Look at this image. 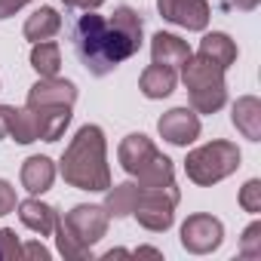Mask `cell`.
I'll use <instances>...</instances> for the list:
<instances>
[{
	"instance_id": "1",
	"label": "cell",
	"mask_w": 261,
	"mask_h": 261,
	"mask_svg": "<svg viewBox=\"0 0 261 261\" xmlns=\"http://www.w3.org/2000/svg\"><path fill=\"white\" fill-rule=\"evenodd\" d=\"M74 53L92 77H105L114 68H120L126 59H133L139 46L111 19L98 16L95 10H83V16L74 25Z\"/></svg>"
},
{
	"instance_id": "2",
	"label": "cell",
	"mask_w": 261,
	"mask_h": 261,
	"mask_svg": "<svg viewBox=\"0 0 261 261\" xmlns=\"http://www.w3.org/2000/svg\"><path fill=\"white\" fill-rule=\"evenodd\" d=\"M108 145L101 126L86 123L77 129V136L65 148L62 157V178L77 191H108L111 188V169H108Z\"/></svg>"
},
{
	"instance_id": "3",
	"label": "cell",
	"mask_w": 261,
	"mask_h": 261,
	"mask_svg": "<svg viewBox=\"0 0 261 261\" xmlns=\"http://www.w3.org/2000/svg\"><path fill=\"white\" fill-rule=\"evenodd\" d=\"M108 221L111 215L105 212V206L95 203H80L71 212H65V218H59L56 224V246L65 258H92V246L108 233Z\"/></svg>"
},
{
	"instance_id": "4",
	"label": "cell",
	"mask_w": 261,
	"mask_h": 261,
	"mask_svg": "<svg viewBox=\"0 0 261 261\" xmlns=\"http://www.w3.org/2000/svg\"><path fill=\"white\" fill-rule=\"evenodd\" d=\"M181 80L188 86L191 95V108L197 114H215L224 108L227 101V83H224V68L212 65L209 59H203L200 53L181 65Z\"/></svg>"
},
{
	"instance_id": "5",
	"label": "cell",
	"mask_w": 261,
	"mask_h": 261,
	"mask_svg": "<svg viewBox=\"0 0 261 261\" xmlns=\"http://www.w3.org/2000/svg\"><path fill=\"white\" fill-rule=\"evenodd\" d=\"M237 169H240V148L233 142H224V139L209 142L203 148H194L188 154V160H185L188 178L194 185H200V188H212L221 178L233 175Z\"/></svg>"
},
{
	"instance_id": "6",
	"label": "cell",
	"mask_w": 261,
	"mask_h": 261,
	"mask_svg": "<svg viewBox=\"0 0 261 261\" xmlns=\"http://www.w3.org/2000/svg\"><path fill=\"white\" fill-rule=\"evenodd\" d=\"M178 200H181V194H178L175 185H169V188H139V203H136L133 215L139 218V224L145 230L163 233L175 221Z\"/></svg>"
},
{
	"instance_id": "7",
	"label": "cell",
	"mask_w": 261,
	"mask_h": 261,
	"mask_svg": "<svg viewBox=\"0 0 261 261\" xmlns=\"http://www.w3.org/2000/svg\"><path fill=\"white\" fill-rule=\"evenodd\" d=\"M221 240H224V224L215 215L197 212L188 215V221L181 224V246L191 255H209L221 246Z\"/></svg>"
},
{
	"instance_id": "8",
	"label": "cell",
	"mask_w": 261,
	"mask_h": 261,
	"mask_svg": "<svg viewBox=\"0 0 261 261\" xmlns=\"http://www.w3.org/2000/svg\"><path fill=\"white\" fill-rule=\"evenodd\" d=\"M157 133L163 142L175 148H188L191 142L200 139V117L194 108H172L157 120Z\"/></svg>"
},
{
	"instance_id": "9",
	"label": "cell",
	"mask_w": 261,
	"mask_h": 261,
	"mask_svg": "<svg viewBox=\"0 0 261 261\" xmlns=\"http://www.w3.org/2000/svg\"><path fill=\"white\" fill-rule=\"evenodd\" d=\"M157 10L166 22H172L185 31H203L212 16L206 0H157Z\"/></svg>"
},
{
	"instance_id": "10",
	"label": "cell",
	"mask_w": 261,
	"mask_h": 261,
	"mask_svg": "<svg viewBox=\"0 0 261 261\" xmlns=\"http://www.w3.org/2000/svg\"><path fill=\"white\" fill-rule=\"evenodd\" d=\"M34 111L37 123V142H59L65 129L71 126V108L68 105H28Z\"/></svg>"
},
{
	"instance_id": "11",
	"label": "cell",
	"mask_w": 261,
	"mask_h": 261,
	"mask_svg": "<svg viewBox=\"0 0 261 261\" xmlns=\"http://www.w3.org/2000/svg\"><path fill=\"white\" fill-rule=\"evenodd\" d=\"M77 101V86L62 77H40L28 89V105H68L74 108Z\"/></svg>"
},
{
	"instance_id": "12",
	"label": "cell",
	"mask_w": 261,
	"mask_h": 261,
	"mask_svg": "<svg viewBox=\"0 0 261 261\" xmlns=\"http://www.w3.org/2000/svg\"><path fill=\"white\" fill-rule=\"evenodd\" d=\"M154 154H157V148L145 133H129L117 148V160H120L123 172H129V175H136Z\"/></svg>"
},
{
	"instance_id": "13",
	"label": "cell",
	"mask_w": 261,
	"mask_h": 261,
	"mask_svg": "<svg viewBox=\"0 0 261 261\" xmlns=\"http://www.w3.org/2000/svg\"><path fill=\"white\" fill-rule=\"evenodd\" d=\"M19 178H22V188L31 194V197H40V194H46L49 188H53V181H56V163L49 160V157H28L25 163H22V172H19Z\"/></svg>"
},
{
	"instance_id": "14",
	"label": "cell",
	"mask_w": 261,
	"mask_h": 261,
	"mask_svg": "<svg viewBox=\"0 0 261 261\" xmlns=\"http://www.w3.org/2000/svg\"><path fill=\"white\" fill-rule=\"evenodd\" d=\"M16 209H19V218H22V224H25L28 230H34V233H40V237L56 233V224H59L56 206L40 203L37 197H31V200H22Z\"/></svg>"
},
{
	"instance_id": "15",
	"label": "cell",
	"mask_w": 261,
	"mask_h": 261,
	"mask_svg": "<svg viewBox=\"0 0 261 261\" xmlns=\"http://www.w3.org/2000/svg\"><path fill=\"white\" fill-rule=\"evenodd\" d=\"M175 83H178V74L175 68H166V65H148L139 77V89L145 98H166L175 92Z\"/></svg>"
},
{
	"instance_id": "16",
	"label": "cell",
	"mask_w": 261,
	"mask_h": 261,
	"mask_svg": "<svg viewBox=\"0 0 261 261\" xmlns=\"http://www.w3.org/2000/svg\"><path fill=\"white\" fill-rule=\"evenodd\" d=\"M237 133H243L249 142H261V101L255 95H243L233 101V114H230Z\"/></svg>"
},
{
	"instance_id": "17",
	"label": "cell",
	"mask_w": 261,
	"mask_h": 261,
	"mask_svg": "<svg viewBox=\"0 0 261 261\" xmlns=\"http://www.w3.org/2000/svg\"><path fill=\"white\" fill-rule=\"evenodd\" d=\"M151 56H154V62H157V65L181 68V65L191 59V46H188L181 37L160 31V34H154V40H151Z\"/></svg>"
},
{
	"instance_id": "18",
	"label": "cell",
	"mask_w": 261,
	"mask_h": 261,
	"mask_svg": "<svg viewBox=\"0 0 261 261\" xmlns=\"http://www.w3.org/2000/svg\"><path fill=\"white\" fill-rule=\"evenodd\" d=\"M136 203H139V185L136 181H123V185H114V188L105 191L101 206H105V212L111 218H129L133 209H136Z\"/></svg>"
},
{
	"instance_id": "19",
	"label": "cell",
	"mask_w": 261,
	"mask_h": 261,
	"mask_svg": "<svg viewBox=\"0 0 261 261\" xmlns=\"http://www.w3.org/2000/svg\"><path fill=\"white\" fill-rule=\"evenodd\" d=\"M59 31H62V16H59V10H53V7H40V10L31 13L28 22H25V40H31V43L53 40Z\"/></svg>"
},
{
	"instance_id": "20",
	"label": "cell",
	"mask_w": 261,
	"mask_h": 261,
	"mask_svg": "<svg viewBox=\"0 0 261 261\" xmlns=\"http://www.w3.org/2000/svg\"><path fill=\"white\" fill-rule=\"evenodd\" d=\"M200 56L227 71V68L237 62V43H233L224 31H212V34H206V37L200 40Z\"/></svg>"
},
{
	"instance_id": "21",
	"label": "cell",
	"mask_w": 261,
	"mask_h": 261,
	"mask_svg": "<svg viewBox=\"0 0 261 261\" xmlns=\"http://www.w3.org/2000/svg\"><path fill=\"white\" fill-rule=\"evenodd\" d=\"M136 178H139V188H169V185H175V166H172V160L169 157H163L160 151L136 172Z\"/></svg>"
},
{
	"instance_id": "22",
	"label": "cell",
	"mask_w": 261,
	"mask_h": 261,
	"mask_svg": "<svg viewBox=\"0 0 261 261\" xmlns=\"http://www.w3.org/2000/svg\"><path fill=\"white\" fill-rule=\"evenodd\" d=\"M31 68L40 77H59V68H62V49H59V43H53V40L34 43V49H31Z\"/></svg>"
},
{
	"instance_id": "23",
	"label": "cell",
	"mask_w": 261,
	"mask_h": 261,
	"mask_svg": "<svg viewBox=\"0 0 261 261\" xmlns=\"http://www.w3.org/2000/svg\"><path fill=\"white\" fill-rule=\"evenodd\" d=\"M10 139H16L19 145H31L37 142V123H34V111L25 105V108H13V117H10Z\"/></svg>"
},
{
	"instance_id": "24",
	"label": "cell",
	"mask_w": 261,
	"mask_h": 261,
	"mask_svg": "<svg viewBox=\"0 0 261 261\" xmlns=\"http://www.w3.org/2000/svg\"><path fill=\"white\" fill-rule=\"evenodd\" d=\"M240 255H243V258H261V224H258V221H252V224L243 230Z\"/></svg>"
},
{
	"instance_id": "25",
	"label": "cell",
	"mask_w": 261,
	"mask_h": 261,
	"mask_svg": "<svg viewBox=\"0 0 261 261\" xmlns=\"http://www.w3.org/2000/svg\"><path fill=\"white\" fill-rule=\"evenodd\" d=\"M240 206L252 215L261 212V181L258 178H249L243 188H240Z\"/></svg>"
},
{
	"instance_id": "26",
	"label": "cell",
	"mask_w": 261,
	"mask_h": 261,
	"mask_svg": "<svg viewBox=\"0 0 261 261\" xmlns=\"http://www.w3.org/2000/svg\"><path fill=\"white\" fill-rule=\"evenodd\" d=\"M0 258H22V243L13 227L0 230Z\"/></svg>"
},
{
	"instance_id": "27",
	"label": "cell",
	"mask_w": 261,
	"mask_h": 261,
	"mask_svg": "<svg viewBox=\"0 0 261 261\" xmlns=\"http://www.w3.org/2000/svg\"><path fill=\"white\" fill-rule=\"evenodd\" d=\"M16 206H19V200H16V188H13L10 181L0 178V218L10 215V212H16Z\"/></svg>"
},
{
	"instance_id": "28",
	"label": "cell",
	"mask_w": 261,
	"mask_h": 261,
	"mask_svg": "<svg viewBox=\"0 0 261 261\" xmlns=\"http://www.w3.org/2000/svg\"><path fill=\"white\" fill-rule=\"evenodd\" d=\"M22 258H40V261H46L49 258V249L43 243H25L22 246Z\"/></svg>"
},
{
	"instance_id": "29",
	"label": "cell",
	"mask_w": 261,
	"mask_h": 261,
	"mask_svg": "<svg viewBox=\"0 0 261 261\" xmlns=\"http://www.w3.org/2000/svg\"><path fill=\"white\" fill-rule=\"evenodd\" d=\"M31 0H0V19H10V16H16L22 7H28Z\"/></svg>"
},
{
	"instance_id": "30",
	"label": "cell",
	"mask_w": 261,
	"mask_h": 261,
	"mask_svg": "<svg viewBox=\"0 0 261 261\" xmlns=\"http://www.w3.org/2000/svg\"><path fill=\"white\" fill-rule=\"evenodd\" d=\"M218 4L224 7V10H240V13H252L261 0H218Z\"/></svg>"
},
{
	"instance_id": "31",
	"label": "cell",
	"mask_w": 261,
	"mask_h": 261,
	"mask_svg": "<svg viewBox=\"0 0 261 261\" xmlns=\"http://www.w3.org/2000/svg\"><path fill=\"white\" fill-rule=\"evenodd\" d=\"M68 10H98L105 0H62Z\"/></svg>"
},
{
	"instance_id": "32",
	"label": "cell",
	"mask_w": 261,
	"mask_h": 261,
	"mask_svg": "<svg viewBox=\"0 0 261 261\" xmlns=\"http://www.w3.org/2000/svg\"><path fill=\"white\" fill-rule=\"evenodd\" d=\"M10 117H13V108L10 105H0V139L10 136Z\"/></svg>"
},
{
	"instance_id": "33",
	"label": "cell",
	"mask_w": 261,
	"mask_h": 261,
	"mask_svg": "<svg viewBox=\"0 0 261 261\" xmlns=\"http://www.w3.org/2000/svg\"><path fill=\"white\" fill-rule=\"evenodd\" d=\"M133 255H139V258H160V249H151V246H139Z\"/></svg>"
}]
</instances>
